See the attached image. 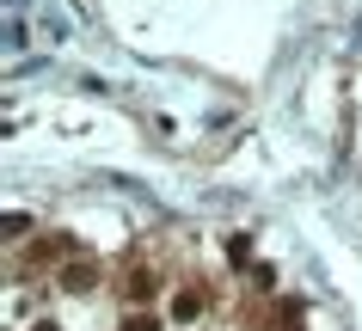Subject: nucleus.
I'll return each instance as SVG.
<instances>
[{"mask_svg":"<svg viewBox=\"0 0 362 331\" xmlns=\"http://www.w3.org/2000/svg\"><path fill=\"white\" fill-rule=\"evenodd\" d=\"M43 331H49V325H43Z\"/></svg>","mask_w":362,"mask_h":331,"instance_id":"f03ea898","label":"nucleus"},{"mask_svg":"<svg viewBox=\"0 0 362 331\" xmlns=\"http://www.w3.org/2000/svg\"><path fill=\"white\" fill-rule=\"evenodd\" d=\"M135 331H148V325H135Z\"/></svg>","mask_w":362,"mask_h":331,"instance_id":"f257e3e1","label":"nucleus"}]
</instances>
